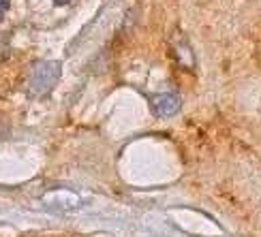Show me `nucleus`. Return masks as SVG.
<instances>
[{"instance_id": "obj_3", "label": "nucleus", "mask_w": 261, "mask_h": 237, "mask_svg": "<svg viewBox=\"0 0 261 237\" xmlns=\"http://www.w3.org/2000/svg\"><path fill=\"white\" fill-rule=\"evenodd\" d=\"M7 9H9V0H0V19L5 17V13H7Z\"/></svg>"}, {"instance_id": "obj_2", "label": "nucleus", "mask_w": 261, "mask_h": 237, "mask_svg": "<svg viewBox=\"0 0 261 237\" xmlns=\"http://www.w3.org/2000/svg\"><path fill=\"white\" fill-rule=\"evenodd\" d=\"M152 105H154V111L163 117L176 115L180 111V99L176 94H159L152 99Z\"/></svg>"}, {"instance_id": "obj_1", "label": "nucleus", "mask_w": 261, "mask_h": 237, "mask_svg": "<svg viewBox=\"0 0 261 237\" xmlns=\"http://www.w3.org/2000/svg\"><path fill=\"white\" fill-rule=\"evenodd\" d=\"M58 69L60 67L56 62H41L30 77V90L35 94H43V92L51 90V85L58 79Z\"/></svg>"}, {"instance_id": "obj_4", "label": "nucleus", "mask_w": 261, "mask_h": 237, "mask_svg": "<svg viewBox=\"0 0 261 237\" xmlns=\"http://www.w3.org/2000/svg\"><path fill=\"white\" fill-rule=\"evenodd\" d=\"M54 3H56V5H69L71 0H54Z\"/></svg>"}]
</instances>
